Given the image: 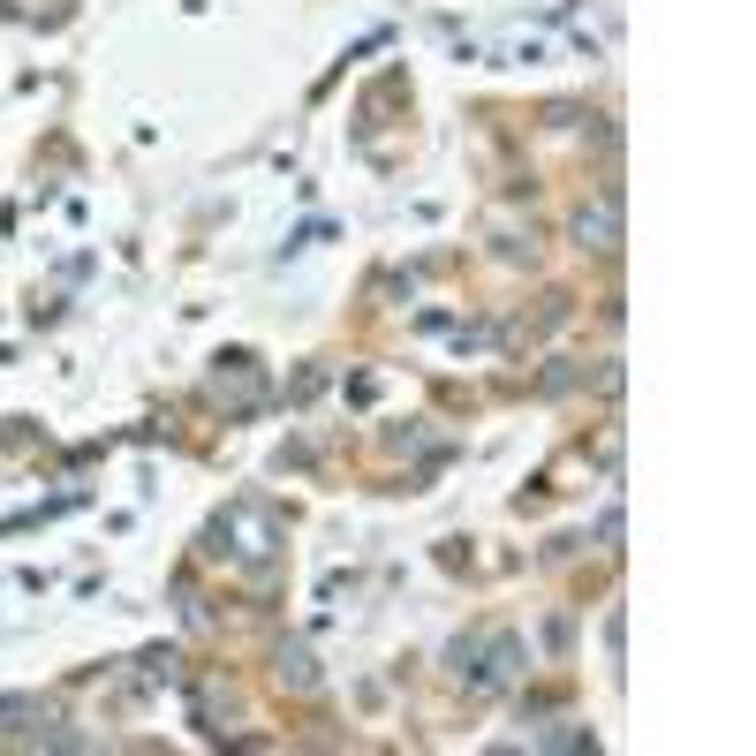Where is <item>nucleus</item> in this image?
I'll return each mask as SVG.
<instances>
[{
    "label": "nucleus",
    "instance_id": "obj_1",
    "mask_svg": "<svg viewBox=\"0 0 756 756\" xmlns=\"http://www.w3.org/2000/svg\"><path fill=\"white\" fill-rule=\"evenodd\" d=\"M575 235H583V250H613V212H583Z\"/></svg>",
    "mask_w": 756,
    "mask_h": 756
}]
</instances>
